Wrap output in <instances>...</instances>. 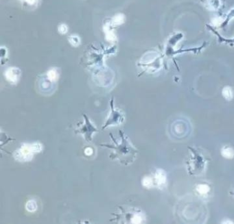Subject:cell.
Instances as JSON below:
<instances>
[{"mask_svg":"<svg viewBox=\"0 0 234 224\" xmlns=\"http://www.w3.org/2000/svg\"><path fill=\"white\" fill-rule=\"evenodd\" d=\"M124 19L125 17L123 14H118V15H116L112 19L110 23H111V26H118L122 24L124 22Z\"/></svg>","mask_w":234,"mask_h":224,"instance_id":"obj_9","label":"cell"},{"mask_svg":"<svg viewBox=\"0 0 234 224\" xmlns=\"http://www.w3.org/2000/svg\"><path fill=\"white\" fill-rule=\"evenodd\" d=\"M85 153L86 155H87V156H90V155L93 154V150L91 147H87V148L85 150Z\"/></svg>","mask_w":234,"mask_h":224,"instance_id":"obj_19","label":"cell"},{"mask_svg":"<svg viewBox=\"0 0 234 224\" xmlns=\"http://www.w3.org/2000/svg\"><path fill=\"white\" fill-rule=\"evenodd\" d=\"M21 71L18 68L10 67L8 68L5 72V77L6 80L10 83L15 84L20 80Z\"/></svg>","mask_w":234,"mask_h":224,"instance_id":"obj_4","label":"cell"},{"mask_svg":"<svg viewBox=\"0 0 234 224\" xmlns=\"http://www.w3.org/2000/svg\"><path fill=\"white\" fill-rule=\"evenodd\" d=\"M121 137V141L117 142L112 134H110L113 141V145L100 144V146L112 149L113 152L109 156L111 160H117L124 165H129L135 160L137 154V150L130 143L128 137H126L122 130H119Z\"/></svg>","mask_w":234,"mask_h":224,"instance_id":"obj_1","label":"cell"},{"mask_svg":"<svg viewBox=\"0 0 234 224\" xmlns=\"http://www.w3.org/2000/svg\"><path fill=\"white\" fill-rule=\"evenodd\" d=\"M21 1H25L29 5H34L37 2V0H21Z\"/></svg>","mask_w":234,"mask_h":224,"instance_id":"obj_18","label":"cell"},{"mask_svg":"<svg viewBox=\"0 0 234 224\" xmlns=\"http://www.w3.org/2000/svg\"><path fill=\"white\" fill-rule=\"evenodd\" d=\"M233 18H234V8H232L230 11L229 12L227 15H226L225 19H224V20L223 21V23H222L220 27L221 28L225 27V26H226L229 24V23L230 22Z\"/></svg>","mask_w":234,"mask_h":224,"instance_id":"obj_12","label":"cell"},{"mask_svg":"<svg viewBox=\"0 0 234 224\" xmlns=\"http://www.w3.org/2000/svg\"><path fill=\"white\" fill-rule=\"evenodd\" d=\"M223 97L226 100H231L233 97V92L232 89L230 87H224L222 91Z\"/></svg>","mask_w":234,"mask_h":224,"instance_id":"obj_11","label":"cell"},{"mask_svg":"<svg viewBox=\"0 0 234 224\" xmlns=\"http://www.w3.org/2000/svg\"><path fill=\"white\" fill-rule=\"evenodd\" d=\"M207 27L208 29L214 33V34H216L217 36V37L218 38V42L221 43H226V44H230V45H234V38L233 39H225V38H223L222 36L219 34V33L217 32L216 30H215L212 27L211 25H207Z\"/></svg>","mask_w":234,"mask_h":224,"instance_id":"obj_7","label":"cell"},{"mask_svg":"<svg viewBox=\"0 0 234 224\" xmlns=\"http://www.w3.org/2000/svg\"><path fill=\"white\" fill-rule=\"evenodd\" d=\"M197 191L202 195L207 194L209 191V187L206 184H199L196 188Z\"/></svg>","mask_w":234,"mask_h":224,"instance_id":"obj_15","label":"cell"},{"mask_svg":"<svg viewBox=\"0 0 234 224\" xmlns=\"http://www.w3.org/2000/svg\"><path fill=\"white\" fill-rule=\"evenodd\" d=\"M47 77L48 78V80L51 82H54L56 81L58 78V74L57 73V71L54 69H52L49 70L47 73Z\"/></svg>","mask_w":234,"mask_h":224,"instance_id":"obj_13","label":"cell"},{"mask_svg":"<svg viewBox=\"0 0 234 224\" xmlns=\"http://www.w3.org/2000/svg\"><path fill=\"white\" fill-rule=\"evenodd\" d=\"M68 40L70 43L74 47H78L80 43V38L76 35L70 36V37L68 38Z\"/></svg>","mask_w":234,"mask_h":224,"instance_id":"obj_14","label":"cell"},{"mask_svg":"<svg viewBox=\"0 0 234 224\" xmlns=\"http://www.w3.org/2000/svg\"><path fill=\"white\" fill-rule=\"evenodd\" d=\"M153 180L150 177H145L142 180V184L146 188H150L153 185Z\"/></svg>","mask_w":234,"mask_h":224,"instance_id":"obj_16","label":"cell"},{"mask_svg":"<svg viewBox=\"0 0 234 224\" xmlns=\"http://www.w3.org/2000/svg\"><path fill=\"white\" fill-rule=\"evenodd\" d=\"M202 3L205 8L209 10H218L222 6L221 0H203Z\"/></svg>","mask_w":234,"mask_h":224,"instance_id":"obj_6","label":"cell"},{"mask_svg":"<svg viewBox=\"0 0 234 224\" xmlns=\"http://www.w3.org/2000/svg\"><path fill=\"white\" fill-rule=\"evenodd\" d=\"M58 30L59 33H61L62 34H65L68 32V26H67L65 24H61L58 26Z\"/></svg>","mask_w":234,"mask_h":224,"instance_id":"obj_17","label":"cell"},{"mask_svg":"<svg viewBox=\"0 0 234 224\" xmlns=\"http://www.w3.org/2000/svg\"><path fill=\"white\" fill-rule=\"evenodd\" d=\"M114 99L112 97V99L110 102V106H111V113H110L109 118L107 119L106 123L102 126V130L106 129V128L112 125H118L123 123L124 120L123 114L121 112L117 111L116 109L114 108Z\"/></svg>","mask_w":234,"mask_h":224,"instance_id":"obj_2","label":"cell"},{"mask_svg":"<svg viewBox=\"0 0 234 224\" xmlns=\"http://www.w3.org/2000/svg\"><path fill=\"white\" fill-rule=\"evenodd\" d=\"M167 177L166 173L163 170L158 169L157 170L154 174V181L157 185L159 187H162L166 184Z\"/></svg>","mask_w":234,"mask_h":224,"instance_id":"obj_5","label":"cell"},{"mask_svg":"<svg viewBox=\"0 0 234 224\" xmlns=\"http://www.w3.org/2000/svg\"><path fill=\"white\" fill-rule=\"evenodd\" d=\"M221 153L223 157L228 159L232 158L234 156V150L231 147L228 146L224 147L221 150Z\"/></svg>","mask_w":234,"mask_h":224,"instance_id":"obj_10","label":"cell"},{"mask_svg":"<svg viewBox=\"0 0 234 224\" xmlns=\"http://www.w3.org/2000/svg\"><path fill=\"white\" fill-rule=\"evenodd\" d=\"M111 23H106V25H104V30L105 32V34H106V39L108 40H116V37L115 33L113 32V31L111 29Z\"/></svg>","mask_w":234,"mask_h":224,"instance_id":"obj_8","label":"cell"},{"mask_svg":"<svg viewBox=\"0 0 234 224\" xmlns=\"http://www.w3.org/2000/svg\"><path fill=\"white\" fill-rule=\"evenodd\" d=\"M83 117L85 119V124L81 126L79 129L75 130L76 133H79L84 136L85 139L87 141H91L92 140V134L94 132H98L97 128L91 123L87 115L83 114Z\"/></svg>","mask_w":234,"mask_h":224,"instance_id":"obj_3","label":"cell"}]
</instances>
